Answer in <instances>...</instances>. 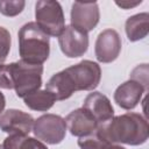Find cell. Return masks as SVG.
I'll list each match as a JSON object with an SVG mask.
<instances>
[{
	"label": "cell",
	"mask_w": 149,
	"mask_h": 149,
	"mask_svg": "<svg viewBox=\"0 0 149 149\" xmlns=\"http://www.w3.org/2000/svg\"><path fill=\"white\" fill-rule=\"evenodd\" d=\"M125 29L128 40L132 42L144 38L149 33V14L139 13L128 17L125 24Z\"/></svg>",
	"instance_id": "15"
},
{
	"label": "cell",
	"mask_w": 149,
	"mask_h": 149,
	"mask_svg": "<svg viewBox=\"0 0 149 149\" xmlns=\"http://www.w3.org/2000/svg\"><path fill=\"white\" fill-rule=\"evenodd\" d=\"M10 50V34L9 31L0 27V65L6 61Z\"/></svg>",
	"instance_id": "20"
},
{
	"label": "cell",
	"mask_w": 149,
	"mask_h": 149,
	"mask_svg": "<svg viewBox=\"0 0 149 149\" xmlns=\"http://www.w3.org/2000/svg\"><path fill=\"white\" fill-rule=\"evenodd\" d=\"M45 90L49 91L56 100H65L76 92L74 86L65 70L55 73L48 80Z\"/></svg>",
	"instance_id": "14"
},
{
	"label": "cell",
	"mask_w": 149,
	"mask_h": 149,
	"mask_svg": "<svg viewBox=\"0 0 149 149\" xmlns=\"http://www.w3.org/2000/svg\"><path fill=\"white\" fill-rule=\"evenodd\" d=\"M34 135L48 144L61 143L66 134V125L62 116L56 114H44L37 118L33 126Z\"/></svg>",
	"instance_id": "6"
},
{
	"label": "cell",
	"mask_w": 149,
	"mask_h": 149,
	"mask_svg": "<svg viewBox=\"0 0 149 149\" xmlns=\"http://www.w3.org/2000/svg\"><path fill=\"white\" fill-rule=\"evenodd\" d=\"M100 19L99 7L97 2L76 1L71 8V26L88 33L95 28Z\"/></svg>",
	"instance_id": "10"
},
{
	"label": "cell",
	"mask_w": 149,
	"mask_h": 149,
	"mask_svg": "<svg viewBox=\"0 0 149 149\" xmlns=\"http://www.w3.org/2000/svg\"><path fill=\"white\" fill-rule=\"evenodd\" d=\"M36 24L48 36H59L65 28V19L58 1L41 0L35 5Z\"/></svg>",
	"instance_id": "4"
},
{
	"label": "cell",
	"mask_w": 149,
	"mask_h": 149,
	"mask_svg": "<svg viewBox=\"0 0 149 149\" xmlns=\"http://www.w3.org/2000/svg\"><path fill=\"white\" fill-rule=\"evenodd\" d=\"M23 101H24V105L33 111L47 112L54 106L56 99L49 91L37 90V91L26 95L23 98Z\"/></svg>",
	"instance_id": "16"
},
{
	"label": "cell",
	"mask_w": 149,
	"mask_h": 149,
	"mask_svg": "<svg viewBox=\"0 0 149 149\" xmlns=\"http://www.w3.org/2000/svg\"><path fill=\"white\" fill-rule=\"evenodd\" d=\"M58 44L62 52L69 58H77L83 56L88 49V35L87 33L74 28L73 26H66L58 36Z\"/></svg>",
	"instance_id": "7"
},
{
	"label": "cell",
	"mask_w": 149,
	"mask_h": 149,
	"mask_svg": "<svg viewBox=\"0 0 149 149\" xmlns=\"http://www.w3.org/2000/svg\"><path fill=\"white\" fill-rule=\"evenodd\" d=\"M97 134L111 143H125L140 146L147 142L149 136L148 121L141 114L125 113L98 125Z\"/></svg>",
	"instance_id": "1"
},
{
	"label": "cell",
	"mask_w": 149,
	"mask_h": 149,
	"mask_svg": "<svg viewBox=\"0 0 149 149\" xmlns=\"http://www.w3.org/2000/svg\"><path fill=\"white\" fill-rule=\"evenodd\" d=\"M83 108L93 116L98 125L112 119L114 115V108L109 99L100 92L90 93L84 100Z\"/></svg>",
	"instance_id": "12"
},
{
	"label": "cell",
	"mask_w": 149,
	"mask_h": 149,
	"mask_svg": "<svg viewBox=\"0 0 149 149\" xmlns=\"http://www.w3.org/2000/svg\"><path fill=\"white\" fill-rule=\"evenodd\" d=\"M0 87L5 88V90L13 88L10 64H1L0 65Z\"/></svg>",
	"instance_id": "22"
},
{
	"label": "cell",
	"mask_w": 149,
	"mask_h": 149,
	"mask_svg": "<svg viewBox=\"0 0 149 149\" xmlns=\"http://www.w3.org/2000/svg\"><path fill=\"white\" fill-rule=\"evenodd\" d=\"M24 6H26V2L22 0H19V1L0 0V13L6 16H16L23 10Z\"/></svg>",
	"instance_id": "19"
},
{
	"label": "cell",
	"mask_w": 149,
	"mask_h": 149,
	"mask_svg": "<svg viewBox=\"0 0 149 149\" xmlns=\"http://www.w3.org/2000/svg\"><path fill=\"white\" fill-rule=\"evenodd\" d=\"M147 90L137 81L129 79L118 86L114 92V101L123 109L135 108Z\"/></svg>",
	"instance_id": "13"
},
{
	"label": "cell",
	"mask_w": 149,
	"mask_h": 149,
	"mask_svg": "<svg viewBox=\"0 0 149 149\" xmlns=\"http://www.w3.org/2000/svg\"><path fill=\"white\" fill-rule=\"evenodd\" d=\"M19 52L21 61L29 64H43L50 54L49 36L36 24L28 22L19 30Z\"/></svg>",
	"instance_id": "2"
},
{
	"label": "cell",
	"mask_w": 149,
	"mask_h": 149,
	"mask_svg": "<svg viewBox=\"0 0 149 149\" xmlns=\"http://www.w3.org/2000/svg\"><path fill=\"white\" fill-rule=\"evenodd\" d=\"M5 105H6V99H5V95L0 92V115L2 114L3 112V108H5Z\"/></svg>",
	"instance_id": "24"
},
{
	"label": "cell",
	"mask_w": 149,
	"mask_h": 149,
	"mask_svg": "<svg viewBox=\"0 0 149 149\" xmlns=\"http://www.w3.org/2000/svg\"><path fill=\"white\" fill-rule=\"evenodd\" d=\"M130 79L140 83L146 90H148V64L137 65L130 73Z\"/></svg>",
	"instance_id": "21"
},
{
	"label": "cell",
	"mask_w": 149,
	"mask_h": 149,
	"mask_svg": "<svg viewBox=\"0 0 149 149\" xmlns=\"http://www.w3.org/2000/svg\"><path fill=\"white\" fill-rule=\"evenodd\" d=\"M121 37L114 29L102 30L95 41L94 52L100 63H111L115 61L121 51Z\"/></svg>",
	"instance_id": "9"
},
{
	"label": "cell",
	"mask_w": 149,
	"mask_h": 149,
	"mask_svg": "<svg viewBox=\"0 0 149 149\" xmlns=\"http://www.w3.org/2000/svg\"><path fill=\"white\" fill-rule=\"evenodd\" d=\"M0 149H3V147H2V144H0Z\"/></svg>",
	"instance_id": "25"
},
{
	"label": "cell",
	"mask_w": 149,
	"mask_h": 149,
	"mask_svg": "<svg viewBox=\"0 0 149 149\" xmlns=\"http://www.w3.org/2000/svg\"><path fill=\"white\" fill-rule=\"evenodd\" d=\"M12 66V80L13 88L16 95L24 98L26 95L40 90L42 85L43 65L29 64L23 61L10 63Z\"/></svg>",
	"instance_id": "3"
},
{
	"label": "cell",
	"mask_w": 149,
	"mask_h": 149,
	"mask_svg": "<svg viewBox=\"0 0 149 149\" xmlns=\"http://www.w3.org/2000/svg\"><path fill=\"white\" fill-rule=\"evenodd\" d=\"M3 149H48L47 146L27 135H9L2 143Z\"/></svg>",
	"instance_id": "17"
},
{
	"label": "cell",
	"mask_w": 149,
	"mask_h": 149,
	"mask_svg": "<svg viewBox=\"0 0 149 149\" xmlns=\"http://www.w3.org/2000/svg\"><path fill=\"white\" fill-rule=\"evenodd\" d=\"M34 118L20 109H7L0 115V129L9 135H28L33 130Z\"/></svg>",
	"instance_id": "8"
},
{
	"label": "cell",
	"mask_w": 149,
	"mask_h": 149,
	"mask_svg": "<svg viewBox=\"0 0 149 149\" xmlns=\"http://www.w3.org/2000/svg\"><path fill=\"white\" fill-rule=\"evenodd\" d=\"M64 121L66 125V129H69L72 135L78 137L87 136L94 133L98 128V122L83 107L69 113Z\"/></svg>",
	"instance_id": "11"
},
{
	"label": "cell",
	"mask_w": 149,
	"mask_h": 149,
	"mask_svg": "<svg viewBox=\"0 0 149 149\" xmlns=\"http://www.w3.org/2000/svg\"><path fill=\"white\" fill-rule=\"evenodd\" d=\"M78 146L80 149H126L121 146H118L115 143H111L100 135L97 134V132L87 135L79 137L78 140Z\"/></svg>",
	"instance_id": "18"
},
{
	"label": "cell",
	"mask_w": 149,
	"mask_h": 149,
	"mask_svg": "<svg viewBox=\"0 0 149 149\" xmlns=\"http://www.w3.org/2000/svg\"><path fill=\"white\" fill-rule=\"evenodd\" d=\"M115 3H116V6H119V7L123 8V9H129V8H133V7L142 3V1L141 0L140 1H135V2H132V1H121V2L120 1H116Z\"/></svg>",
	"instance_id": "23"
},
{
	"label": "cell",
	"mask_w": 149,
	"mask_h": 149,
	"mask_svg": "<svg viewBox=\"0 0 149 149\" xmlns=\"http://www.w3.org/2000/svg\"><path fill=\"white\" fill-rule=\"evenodd\" d=\"M69 74L76 91L94 90L101 79V69L98 63L85 59L64 69Z\"/></svg>",
	"instance_id": "5"
}]
</instances>
